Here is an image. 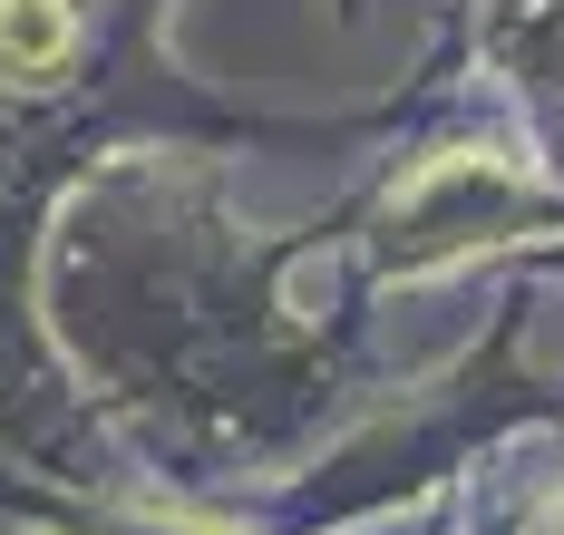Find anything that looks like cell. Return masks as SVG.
Masks as SVG:
<instances>
[{"instance_id":"obj_1","label":"cell","mask_w":564,"mask_h":535,"mask_svg":"<svg viewBox=\"0 0 564 535\" xmlns=\"http://www.w3.org/2000/svg\"><path fill=\"white\" fill-rule=\"evenodd\" d=\"M68 59V0H0V68L50 78Z\"/></svg>"},{"instance_id":"obj_2","label":"cell","mask_w":564,"mask_h":535,"mask_svg":"<svg viewBox=\"0 0 564 535\" xmlns=\"http://www.w3.org/2000/svg\"><path fill=\"white\" fill-rule=\"evenodd\" d=\"M535 535H564V496H555V506H545V526H535Z\"/></svg>"}]
</instances>
